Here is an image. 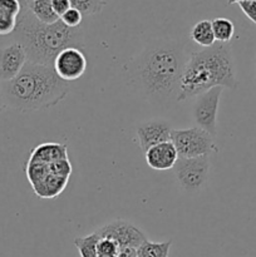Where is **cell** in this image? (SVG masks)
I'll return each instance as SVG.
<instances>
[{
  "mask_svg": "<svg viewBox=\"0 0 256 257\" xmlns=\"http://www.w3.org/2000/svg\"><path fill=\"white\" fill-rule=\"evenodd\" d=\"M5 107L20 113L52 108L69 93L68 82L58 77L53 64L28 60L12 80L0 83Z\"/></svg>",
  "mask_w": 256,
  "mask_h": 257,
  "instance_id": "obj_1",
  "label": "cell"
},
{
  "mask_svg": "<svg viewBox=\"0 0 256 257\" xmlns=\"http://www.w3.org/2000/svg\"><path fill=\"white\" fill-rule=\"evenodd\" d=\"M213 87L237 89L236 65L230 43H215L187 58L178 82L176 100L197 97Z\"/></svg>",
  "mask_w": 256,
  "mask_h": 257,
  "instance_id": "obj_2",
  "label": "cell"
},
{
  "mask_svg": "<svg viewBox=\"0 0 256 257\" xmlns=\"http://www.w3.org/2000/svg\"><path fill=\"white\" fill-rule=\"evenodd\" d=\"M186 60L185 50L180 44L150 45L136 58L133 77L148 98H168L178 93V82Z\"/></svg>",
  "mask_w": 256,
  "mask_h": 257,
  "instance_id": "obj_3",
  "label": "cell"
},
{
  "mask_svg": "<svg viewBox=\"0 0 256 257\" xmlns=\"http://www.w3.org/2000/svg\"><path fill=\"white\" fill-rule=\"evenodd\" d=\"M12 35L14 42L24 47L28 60L38 64H53L62 50L84 47L82 28H69L60 19L53 24L40 23L27 7L23 8Z\"/></svg>",
  "mask_w": 256,
  "mask_h": 257,
  "instance_id": "obj_4",
  "label": "cell"
},
{
  "mask_svg": "<svg viewBox=\"0 0 256 257\" xmlns=\"http://www.w3.org/2000/svg\"><path fill=\"white\" fill-rule=\"evenodd\" d=\"M213 138L197 125L186 130H172L171 133V142L180 158H196L217 153L218 147Z\"/></svg>",
  "mask_w": 256,
  "mask_h": 257,
  "instance_id": "obj_5",
  "label": "cell"
},
{
  "mask_svg": "<svg viewBox=\"0 0 256 257\" xmlns=\"http://www.w3.org/2000/svg\"><path fill=\"white\" fill-rule=\"evenodd\" d=\"M210 173V156L196 158L178 157L173 175L185 192L197 193L206 186Z\"/></svg>",
  "mask_w": 256,
  "mask_h": 257,
  "instance_id": "obj_6",
  "label": "cell"
},
{
  "mask_svg": "<svg viewBox=\"0 0 256 257\" xmlns=\"http://www.w3.org/2000/svg\"><path fill=\"white\" fill-rule=\"evenodd\" d=\"M222 87H213L197 95L192 108L193 120L197 127L210 133L212 137L217 135V112Z\"/></svg>",
  "mask_w": 256,
  "mask_h": 257,
  "instance_id": "obj_7",
  "label": "cell"
},
{
  "mask_svg": "<svg viewBox=\"0 0 256 257\" xmlns=\"http://www.w3.org/2000/svg\"><path fill=\"white\" fill-rule=\"evenodd\" d=\"M97 235L100 238H109L122 248H137L143 241L147 240L145 232L135 223L124 220H114L98 228Z\"/></svg>",
  "mask_w": 256,
  "mask_h": 257,
  "instance_id": "obj_8",
  "label": "cell"
},
{
  "mask_svg": "<svg viewBox=\"0 0 256 257\" xmlns=\"http://www.w3.org/2000/svg\"><path fill=\"white\" fill-rule=\"evenodd\" d=\"M87 58L80 48L70 47L62 50L53 62L58 77L65 82H73L82 77L87 70Z\"/></svg>",
  "mask_w": 256,
  "mask_h": 257,
  "instance_id": "obj_9",
  "label": "cell"
},
{
  "mask_svg": "<svg viewBox=\"0 0 256 257\" xmlns=\"http://www.w3.org/2000/svg\"><path fill=\"white\" fill-rule=\"evenodd\" d=\"M27 62V52L20 43L13 40L10 44L5 45L0 49V83L17 77Z\"/></svg>",
  "mask_w": 256,
  "mask_h": 257,
  "instance_id": "obj_10",
  "label": "cell"
},
{
  "mask_svg": "<svg viewBox=\"0 0 256 257\" xmlns=\"http://www.w3.org/2000/svg\"><path fill=\"white\" fill-rule=\"evenodd\" d=\"M172 127L167 120L153 119L141 123L136 130L138 138V145L143 152L150 150L156 145L163 142H170Z\"/></svg>",
  "mask_w": 256,
  "mask_h": 257,
  "instance_id": "obj_11",
  "label": "cell"
},
{
  "mask_svg": "<svg viewBox=\"0 0 256 257\" xmlns=\"http://www.w3.org/2000/svg\"><path fill=\"white\" fill-rule=\"evenodd\" d=\"M146 162L152 170L168 171L175 167L178 160V153L176 147L171 142H163L156 145L146 151Z\"/></svg>",
  "mask_w": 256,
  "mask_h": 257,
  "instance_id": "obj_12",
  "label": "cell"
},
{
  "mask_svg": "<svg viewBox=\"0 0 256 257\" xmlns=\"http://www.w3.org/2000/svg\"><path fill=\"white\" fill-rule=\"evenodd\" d=\"M68 158V147L64 143H55L48 142L38 145L37 147L33 148L30 152L28 162L35 163H44V165H50L59 160H65Z\"/></svg>",
  "mask_w": 256,
  "mask_h": 257,
  "instance_id": "obj_13",
  "label": "cell"
},
{
  "mask_svg": "<svg viewBox=\"0 0 256 257\" xmlns=\"http://www.w3.org/2000/svg\"><path fill=\"white\" fill-rule=\"evenodd\" d=\"M22 10L19 0H0V37L14 33Z\"/></svg>",
  "mask_w": 256,
  "mask_h": 257,
  "instance_id": "obj_14",
  "label": "cell"
},
{
  "mask_svg": "<svg viewBox=\"0 0 256 257\" xmlns=\"http://www.w3.org/2000/svg\"><path fill=\"white\" fill-rule=\"evenodd\" d=\"M68 178L60 177L49 172L42 181L32 186L35 195L40 198H54L59 196L67 187Z\"/></svg>",
  "mask_w": 256,
  "mask_h": 257,
  "instance_id": "obj_15",
  "label": "cell"
},
{
  "mask_svg": "<svg viewBox=\"0 0 256 257\" xmlns=\"http://www.w3.org/2000/svg\"><path fill=\"white\" fill-rule=\"evenodd\" d=\"M191 39L200 47L210 48L215 44L216 39L213 35L212 23L211 20H200L191 29Z\"/></svg>",
  "mask_w": 256,
  "mask_h": 257,
  "instance_id": "obj_16",
  "label": "cell"
},
{
  "mask_svg": "<svg viewBox=\"0 0 256 257\" xmlns=\"http://www.w3.org/2000/svg\"><path fill=\"white\" fill-rule=\"evenodd\" d=\"M27 8L40 23L44 24H53L60 19L59 15L53 9L50 0H33Z\"/></svg>",
  "mask_w": 256,
  "mask_h": 257,
  "instance_id": "obj_17",
  "label": "cell"
},
{
  "mask_svg": "<svg viewBox=\"0 0 256 257\" xmlns=\"http://www.w3.org/2000/svg\"><path fill=\"white\" fill-rule=\"evenodd\" d=\"M171 246H172V240L153 242L147 238L136 248V255L137 257H168Z\"/></svg>",
  "mask_w": 256,
  "mask_h": 257,
  "instance_id": "obj_18",
  "label": "cell"
},
{
  "mask_svg": "<svg viewBox=\"0 0 256 257\" xmlns=\"http://www.w3.org/2000/svg\"><path fill=\"white\" fill-rule=\"evenodd\" d=\"M212 23L213 35L216 42L218 43H230L235 34V25L227 18H215L211 20Z\"/></svg>",
  "mask_w": 256,
  "mask_h": 257,
  "instance_id": "obj_19",
  "label": "cell"
},
{
  "mask_svg": "<svg viewBox=\"0 0 256 257\" xmlns=\"http://www.w3.org/2000/svg\"><path fill=\"white\" fill-rule=\"evenodd\" d=\"M99 236L97 232H93L90 235L82 236V237L74 238V246L77 247L80 257H98L97 245L99 241Z\"/></svg>",
  "mask_w": 256,
  "mask_h": 257,
  "instance_id": "obj_20",
  "label": "cell"
},
{
  "mask_svg": "<svg viewBox=\"0 0 256 257\" xmlns=\"http://www.w3.org/2000/svg\"><path fill=\"white\" fill-rule=\"evenodd\" d=\"M70 5L80 12L83 17H90L102 12L105 2L104 0H70Z\"/></svg>",
  "mask_w": 256,
  "mask_h": 257,
  "instance_id": "obj_21",
  "label": "cell"
},
{
  "mask_svg": "<svg viewBox=\"0 0 256 257\" xmlns=\"http://www.w3.org/2000/svg\"><path fill=\"white\" fill-rule=\"evenodd\" d=\"M49 170L50 172L54 173V175L60 176V177H64L69 180L70 175H72V165H70L69 160L65 158V160H59L55 161V162L50 163L49 165Z\"/></svg>",
  "mask_w": 256,
  "mask_h": 257,
  "instance_id": "obj_22",
  "label": "cell"
},
{
  "mask_svg": "<svg viewBox=\"0 0 256 257\" xmlns=\"http://www.w3.org/2000/svg\"><path fill=\"white\" fill-rule=\"evenodd\" d=\"M98 255H113L118 256L120 247L118 246L117 242L109 238H99L97 245Z\"/></svg>",
  "mask_w": 256,
  "mask_h": 257,
  "instance_id": "obj_23",
  "label": "cell"
},
{
  "mask_svg": "<svg viewBox=\"0 0 256 257\" xmlns=\"http://www.w3.org/2000/svg\"><path fill=\"white\" fill-rule=\"evenodd\" d=\"M83 15L80 14V12H78L77 9H74V8H69V9L60 17V20L69 28L80 27Z\"/></svg>",
  "mask_w": 256,
  "mask_h": 257,
  "instance_id": "obj_24",
  "label": "cell"
},
{
  "mask_svg": "<svg viewBox=\"0 0 256 257\" xmlns=\"http://www.w3.org/2000/svg\"><path fill=\"white\" fill-rule=\"evenodd\" d=\"M243 14L256 25V0H245L237 3Z\"/></svg>",
  "mask_w": 256,
  "mask_h": 257,
  "instance_id": "obj_25",
  "label": "cell"
},
{
  "mask_svg": "<svg viewBox=\"0 0 256 257\" xmlns=\"http://www.w3.org/2000/svg\"><path fill=\"white\" fill-rule=\"evenodd\" d=\"M50 3H52L53 9H54V12L59 15V18L62 17L69 8H72L70 0H50Z\"/></svg>",
  "mask_w": 256,
  "mask_h": 257,
  "instance_id": "obj_26",
  "label": "cell"
},
{
  "mask_svg": "<svg viewBox=\"0 0 256 257\" xmlns=\"http://www.w3.org/2000/svg\"><path fill=\"white\" fill-rule=\"evenodd\" d=\"M117 257H137V255H136V248H122Z\"/></svg>",
  "mask_w": 256,
  "mask_h": 257,
  "instance_id": "obj_27",
  "label": "cell"
},
{
  "mask_svg": "<svg viewBox=\"0 0 256 257\" xmlns=\"http://www.w3.org/2000/svg\"><path fill=\"white\" fill-rule=\"evenodd\" d=\"M5 104H4V99H3V93H2V87H0V113L5 109Z\"/></svg>",
  "mask_w": 256,
  "mask_h": 257,
  "instance_id": "obj_28",
  "label": "cell"
},
{
  "mask_svg": "<svg viewBox=\"0 0 256 257\" xmlns=\"http://www.w3.org/2000/svg\"><path fill=\"white\" fill-rule=\"evenodd\" d=\"M19 2L20 4L23 5V8H24V7H28V4H29L30 2H33V0H19Z\"/></svg>",
  "mask_w": 256,
  "mask_h": 257,
  "instance_id": "obj_29",
  "label": "cell"
},
{
  "mask_svg": "<svg viewBox=\"0 0 256 257\" xmlns=\"http://www.w3.org/2000/svg\"><path fill=\"white\" fill-rule=\"evenodd\" d=\"M240 2H245V0H227V4H237Z\"/></svg>",
  "mask_w": 256,
  "mask_h": 257,
  "instance_id": "obj_30",
  "label": "cell"
},
{
  "mask_svg": "<svg viewBox=\"0 0 256 257\" xmlns=\"http://www.w3.org/2000/svg\"><path fill=\"white\" fill-rule=\"evenodd\" d=\"M98 257H117V256H113V255H98Z\"/></svg>",
  "mask_w": 256,
  "mask_h": 257,
  "instance_id": "obj_31",
  "label": "cell"
}]
</instances>
